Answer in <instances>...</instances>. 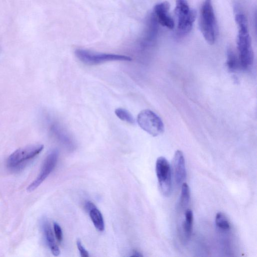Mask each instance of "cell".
I'll list each match as a JSON object with an SVG mask.
<instances>
[{"label": "cell", "instance_id": "7", "mask_svg": "<svg viewBox=\"0 0 257 257\" xmlns=\"http://www.w3.org/2000/svg\"><path fill=\"white\" fill-rule=\"evenodd\" d=\"M44 148L43 145H31L20 148L13 152L8 158L7 165L14 168L25 161L31 159L40 154Z\"/></svg>", "mask_w": 257, "mask_h": 257}, {"label": "cell", "instance_id": "13", "mask_svg": "<svg viewBox=\"0 0 257 257\" xmlns=\"http://www.w3.org/2000/svg\"><path fill=\"white\" fill-rule=\"evenodd\" d=\"M88 211L91 220L95 228L99 231H103L105 226L103 216L100 211L96 206L92 208Z\"/></svg>", "mask_w": 257, "mask_h": 257}, {"label": "cell", "instance_id": "16", "mask_svg": "<svg viewBox=\"0 0 257 257\" xmlns=\"http://www.w3.org/2000/svg\"><path fill=\"white\" fill-rule=\"evenodd\" d=\"M227 67L229 70L234 71L237 69L238 66H240L238 59L233 51L230 49L227 50Z\"/></svg>", "mask_w": 257, "mask_h": 257}, {"label": "cell", "instance_id": "9", "mask_svg": "<svg viewBox=\"0 0 257 257\" xmlns=\"http://www.w3.org/2000/svg\"><path fill=\"white\" fill-rule=\"evenodd\" d=\"M170 5L167 2H163L156 5L154 8V15L158 23L169 29L174 27V22L169 15Z\"/></svg>", "mask_w": 257, "mask_h": 257}, {"label": "cell", "instance_id": "19", "mask_svg": "<svg viewBox=\"0 0 257 257\" xmlns=\"http://www.w3.org/2000/svg\"><path fill=\"white\" fill-rule=\"evenodd\" d=\"M76 245L82 257H88L89 256L88 251L83 247L79 239L77 240Z\"/></svg>", "mask_w": 257, "mask_h": 257}, {"label": "cell", "instance_id": "2", "mask_svg": "<svg viewBox=\"0 0 257 257\" xmlns=\"http://www.w3.org/2000/svg\"><path fill=\"white\" fill-rule=\"evenodd\" d=\"M199 27L206 42L212 45L217 34L216 17L212 4V0H204L200 10Z\"/></svg>", "mask_w": 257, "mask_h": 257}, {"label": "cell", "instance_id": "14", "mask_svg": "<svg viewBox=\"0 0 257 257\" xmlns=\"http://www.w3.org/2000/svg\"><path fill=\"white\" fill-rule=\"evenodd\" d=\"M215 222L216 227L220 232L226 233L230 231L231 225L227 217L222 212L216 213Z\"/></svg>", "mask_w": 257, "mask_h": 257}, {"label": "cell", "instance_id": "3", "mask_svg": "<svg viewBox=\"0 0 257 257\" xmlns=\"http://www.w3.org/2000/svg\"><path fill=\"white\" fill-rule=\"evenodd\" d=\"M175 12L177 20V35L179 37L185 36L192 29L196 12L190 8L187 0H176Z\"/></svg>", "mask_w": 257, "mask_h": 257}, {"label": "cell", "instance_id": "8", "mask_svg": "<svg viewBox=\"0 0 257 257\" xmlns=\"http://www.w3.org/2000/svg\"><path fill=\"white\" fill-rule=\"evenodd\" d=\"M58 158L56 150L51 151L46 157L37 177L27 187L29 192L35 190L47 178L55 167Z\"/></svg>", "mask_w": 257, "mask_h": 257}, {"label": "cell", "instance_id": "17", "mask_svg": "<svg viewBox=\"0 0 257 257\" xmlns=\"http://www.w3.org/2000/svg\"><path fill=\"white\" fill-rule=\"evenodd\" d=\"M116 115L121 120L130 124H134L135 120L132 114L126 109L117 108L115 110Z\"/></svg>", "mask_w": 257, "mask_h": 257}, {"label": "cell", "instance_id": "12", "mask_svg": "<svg viewBox=\"0 0 257 257\" xmlns=\"http://www.w3.org/2000/svg\"><path fill=\"white\" fill-rule=\"evenodd\" d=\"M43 229L46 241L52 254L55 256L59 255L60 251L56 244L51 225L47 219H44L43 221Z\"/></svg>", "mask_w": 257, "mask_h": 257}, {"label": "cell", "instance_id": "1", "mask_svg": "<svg viewBox=\"0 0 257 257\" xmlns=\"http://www.w3.org/2000/svg\"><path fill=\"white\" fill-rule=\"evenodd\" d=\"M235 20L238 29L236 44L239 66L243 69H246L251 66L253 61V52L248 30L247 22L245 15L237 10Z\"/></svg>", "mask_w": 257, "mask_h": 257}, {"label": "cell", "instance_id": "5", "mask_svg": "<svg viewBox=\"0 0 257 257\" xmlns=\"http://www.w3.org/2000/svg\"><path fill=\"white\" fill-rule=\"evenodd\" d=\"M137 122L144 131L153 137L161 135L164 131L161 119L150 109L142 110L138 115Z\"/></svg>", "mask_w": 257, "mask_h": 257}, {"label": "cell", "instance_id": "15", "mask_svg": "<svg viewBox=\"0 0 257 257\" xmlns=\"http://www.w3.org/2000/svg\"><path fill=\"white\" fill-rule=\"evenodd\" d=\"M190 200V191L188 185L185 182L182 184L181 192L178 203L180 210H184L189 205Z\"/></svg>", "mask_w": 257, "mask_h": 257}, {"label": "cell", "instance_id": "4", "mask_svg": "<svg viewBox=\"0 0 257 257\" xmlns=\"http://www.w3.org/2000/svg\"><path fill=\"white\" fill-rule=\"evenodd\" d=\"M75 54L81 62L88 65H96L110 61L132 60L131 57L125 55L96 53L83 49H76Z\"/></svg>", "mask_w": 257, "mask_h": 257}, {"label": "cell", "instance_id": "18", "mask_svg": "<svg viewBox=\"0 0 257 257\" xmlns=\"http://www.w3.org/2000/svg\"><path fill=\"white\" fill-rule=\"evenodd\" d=\"M53 228L55 237L57 241L61 242L63 239V233L61 227L59 224L55 222L53 223Z\"/></svg>", "mask_w": 257, "mask_h": 257}, {"label": "cell", "instance_id": "10", "mask_svg": "<svg viewBox=\"0 0 257 257\" xmlns=\"http://www.w3.org/2000/svg\"><path fill=\"white\" fill-rule=\"evenodd\" d=\"M173 163L175 180L178 185H180L184 182L187 176L185 158L181 151L175 152Z\"/></svg>", "mask_w": 257, "mask_h": 257}, {"label": "cell", "instance_id": "20", "mask_svg": "<svg viewBox=\"0 0 257 257\" xmlns=\"http://www.w3.org/2000/svg\"><path fill=\"white\" fill-rule=\"evenodd\" d=\"M132 256H143V255L137 250H134L133 252Z\"/></svg>", "mask_w": 257, "mask_h": 257}, {"label": "cell", "instance_id": "6", "mask_svg": "<svg viewBox=\"0 0 257 257\" xmlns=\"http://www.w3.org/2000/svg\"><path fill=\"white\" fill-rule=\"evenodd\" d=\"M156 173L162 194L164 196H169L172 190L171 169L169 163L165 158L160 157L157 159L156 163Z\"/></svg>", "mask_w": 257, "mask_h": 257}, {"label": "cell", "instance_id": "11", "mask_svg": "<svg viewBox=\"0 0 257 257\" xmlns=\"http://www.w3.org/2000/svg\"><path fill=\"white\" fill-rule=\"evenodd\" d=\"M193 224V214L190 209L186 210L181 226V233L183 241L186 242L191 237Z\"/></svg>", "mask_w": 257, "mask_h": 257}]
</instances>
